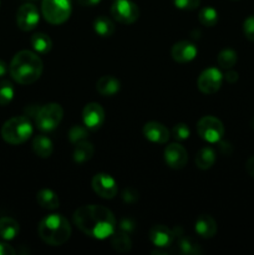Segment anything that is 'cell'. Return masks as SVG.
Masks as SVG:
<instances>
[{"label": "cell", "mask_w": 254, "mask_h": 255, "mask_svg": "<svg viewBox=\"0 0 254 255\" xmlns=\"http://www.w3.org/2000/svg\"><path fill=\"white\" fill-rule=\"evenodd\" d=\"M40 21V14L37 7L31 2L22 4L16 12L17 27L22 31H31Z\"/></svg>", "instance_id": "30bf717a"}, {"label": "cell", "mask_w": 254, "mask_h": 255, "mask_svg": "<svg viewBox=\"0 0 254 255\" xmlns=\"http://www.w3.org/2000/svg\"><path fill=\"white\" fill-rule=\"evenodd\" d=\"M92 156H94V146H92L91 142H87L85 139V141L76 143L74 153H72V158H74L75 163H85V162L90 161Z\"/></svg>", "instance_id": "44dd1931"}, {"label": "cell", "mask_w": 254, "mask_h": 255, "mask_svg": "<svg viewBox=\"0 0 254 255\" xmlns=\"http://www.w3.org/2000/svg\"><path fill=\"white\" fill-rule=\"evenodd\" d=\"M216 162V152L211 147H203L199 149L196 156V164L199 169L206 171L209 169Z\"/></svg>", "instance_id": "d4e9b609"}, {"label": "cell", "mask_w": 254, "mask_h": 255, "mask_svg": "<svg viewBox=\"0 0 254 255\" xmlns=\"http://www.w3.org/2000/svg\"><path fill=\"white\" fill-rule=\"evenodd\" d=\"M89 136V128L86 126H81V125H74L69 131V139L71 143L76 144L79 142L85 141Z\"/></svg>", "instance_id": "4dcf8cb0"}, {"label": "cell", "mask_w": 254, "mask_h": 255, "mask_svg": "<svg viewBox=\"0 0 254 255\" xmlns=\"http://www.w3.org/2000/svg\"><path fill=\"white\" fill-rule=\"evenodd\" d=\"M111 15L116 21L131 25L138 19L139 9L131 0H115L111 6Z\"/></svg>", "instance_id": "ba28073f"}, {"label": "cell", "mask_w": 254, "mask_h": 255, "mask_svg": "<svg viewBox=\"0 0 254 255\" xmlns=\"http://www.w3.org/2000/svg\"><path fill=\"white\" fill-rule=\"evenodd\" d=\"M111 246L119 253H127L132 249V241L128 233L125 232H115L111 236Z\"/></svg>", "instance_id": "cb8c5ba5"}, {"label": "cell", "mask_w": 254, "mask_h": 255, "mask_svg": "<svg viewBox=\"0 0 254 255\" xmlns=\"http://www.w3.org/2000/svg\"><path fill=\"white\" fill-rule=\"evenodd\" d=\"M122 199L127 203H134V202L138 199V193H137L134 189L132 188H127L125 189L124 193H122Z\"/></svg>", "instance_id": "e575fe53"}, {"label": "cell", "mask_w": 254, "mask_h": 255, "mask_svg": "<svg viewBox=\"0 0 254 255\" xmlns=\"http://www.w3.org/2000/svg\"><path fill=\"white\" fill-rule=\"evenodd\" d=\"M64 117V110L59 104H47L45 106L37 109L35 115V122L40 131L51 132L61 124Z\"/></svg>", "instance_id": "5b68a950"}, {"label": "cell", "mask_w": 254, "mask_h": 255, "mask_svg": "<svg viewBox=\"0 0 254 255\" xmlns=\"http://www.w3.org/2000/svg\"><path fill=\"white\" fill-rule=\"evenodd\" d=\"M20 227L15 219L4 217L0 218V238L4 241H12L19 234Z\"/></svg>", "instance_id": "7402d4cb"}, {"label": "cell", "mask_w": 254, "mask_h": 255, "mask_svg": "<svg viewBox=\"0 0 254 255\" xmlns=\"http://www.w3.org/2000/svg\"><path fill=\"white\" fill-rule=\"evenodd\" d=\"M173 4L177 9L187 10H196L201 5V0H173Z\"/></svg>", "instance_id": "d6a6232c"}, {"label": "cell", "mask_w": 254, "mask_h": 255, "mask_svg": "<svg viewBox=\"0 0 254 255\" xmlns=\"http://www.w3.org/2000/svg\"><path fill=\"white\" fill-rule=\"evenodd\" d=\"M32 149L36 156L41 157V158H47L54 152V144L49 137L45 134H39L32 141Z\"/></svg>", "instance_id": "d6986e66"}, {"label": "cell", "mask_w": 254, "mask_h": 255, "mask_svg": "<svg viewBox=\"0 0 254 255\" xmlns=\"http://www.w3.org/2000/svg\"><path fill=\"white\" fill-rule=\"evenodd\" d=\"M252 126H253V128H254V119L252 120Z\"/></svg>", "instance_id": "b9f144b4"}, {"label": "cell", "mask_w": 254, "mask_h": 255, "mask_svg": "<svg viewBox=\"0 0 254 255\" xmlns=\"http://www.w3.org/2000/svg\"><path fill=\"white\" fill-rule=\"evenodd\" d=\"M198 20L203 26L212 27L218 22V12L214 7L206 6L198 12Z\"/></svg>", "instance_id": "83f0119b"}, {"label": "cell", "mask_w": 254, "mask_h": 255, "mask_svg": "<svg viewBox=\"0 0 254 255\" xmlns=\"http://www.w3.org/2000/svg\"><path fill=\"white\" fill-rule=\"evenodd\" d=\"M178 249L182 254H188V255H197L202 253V249L198 243L191 238H186L182 237L178 241Z\"/></svg>", "instance_id": "f1b7e54d"}, {"label": "cell", "mask_w": 254, "mask_h": 255, "mask_svg": "<svg viewBox=\"0 0 254 255\" xmlns=\"http://www.w3.org/2000/svg\"><path fill=\"white\" fill-rule=\"evenodd\" d=\"M149 241L152 242L154 247L157 248H167V247L172 246L174 241V231L168 228L167 226L163 224H156L149 229Z\"/></svg>", "instance_id": "5bb4252c"}, {"label": "cell", "mask_w": 254, "mask_h": 255, "mask_svg": "<svg viewBox=\"0 0 254 255\" xmlns=\"http://www.w3.org/2000/svg\"><path fill=\"white\" fill-rule=\"evenodd\" d=\"M246 169H247V172H248L249 176L253 177V178H254V156H252L251 158L247 161Z\"/></svg>", "instance_id": "f35d334b"}, {"label": "cell", "mask_w": 254, "mask_h": 255, "mask_svg": "<svg viewBox=\"0 0 254 255\" xmlns=\"http://www.w3.org/2000/svg\"><path fill=\"white\" fill-rule=\"evenodd\" d=\"M71 0H42L41 12L47 22L64 24L71 15Z\"/></svg>", "instance_id": "8992f818"}, {"label": "cell", "mask_w": 254, "mask_h": 255, "mask_svg": "<svg viewBox=\"0 0 254 255\" xmlns=\"http://www.w3.org/2000/svg\"><path fill=\"white\" fill-rule=\"evenodd\" d=\"M134 229V222L129 218H125L121 221L120 224V231L125 232V233H131Z\"/></svg>", "instance_id": "d590c367"}, {"label": "cell", "mask_w": 254, "mask_h": 255, "mask_svg": "<svg viewBox=\"0 0 254 255\" xmlns=\"http://www.w3.org/2000/svg\"><path fill=\"white\" fill-rule=\"evenodd\" d=\"M243 32L249 41L254 42V15H251L244 20Z\"/></svg>", "instance_id": "836d02e7"}, {"label": "cell", "mask_w": 254, "mask_h": 255, "mask_svg": "<svg viewBox=\"0 0 254 255\" xmlns=\"http://www.w3.org/2000/svg\"><path fill=\"white\" fill-rule=\"evenodd\" d=\"M223 84V75H222L221 70L217 67H208L202 74L199 75L198 80H197V86H198L199 91L204 95H212L216 94Z\"/></svg>", "instance_id": "9c48e42d"}, {"label": "cell", "mask_w": 254, "mask_h": 255, "mask_svg": "<svg viewBox=\"0 0 254 255\" xmlns=\"http://www.w3.org/2000/svg\"><path fill=\"white\" fill-rule=\"evenodd\" d=\"M15 95L14 86L7 80L0 81V106H6L12 101Z\"/></svg>", "instance_id": "f546056e"}, {"label": "cell", "mask_w": 254, "mask_h": 255, "mask_svg": "<svg viewBox=\"0 0 254 255\" xmlns=\"http://www.w3.org/2000/svg\"><path fill=\"white\" fill-rule=\"evenodd\" d=\"M143 136L152 143H166L171 137L168 128L159 122H147L143 126Z\"/></svg>", "instance_id": "2e32d148"}, {"label": "cell", "mask_w": 254, "mask_h": 255, "mask_svg": "<svg viewBox=\"0 0 254 255\" xmlns=\"http://www.w3.org/2000/svg\"><path fill=\"white\" fill-rule=\"evenodd\" d=\"M74 223L91 238L104 241L116 232V218L109 208L96 204L81 206L74 212Z\"/></svg>", "instance_id": "6da1fadb"}, {"label": "cell", "mask_w": 254, "mask_h": 255, "mask_svg": "<svg viewBox=\"0 0 254 255\" xmlns=\"http://www.w3.org/2000/svg\"><path fill=\"white\" fill-rule=\"evenodd\" d=\"M31 1H35V0H31Z\"/></svg>", "instance_id": "ee69618b"}, {"label": "cell", "mask_w": 254, "mask_h": 255, "mask_svg": "<svg viewBox=\"0 0 254 255\" xmlns=\"http://www.w3.org/2000/svg\"><path fill=\"white\" fill-rule=\"evenodd\" d=\"M92 189L99 197L104 199H112L116 197L119 192L117 182L110 174L97 173L92 178Z\"/></svg>", "instance_id": "8fae6325"}, {"label": "cell", "mask_w": 254, "mask_h": 255, "mask_svg": "<svg viewBox=\"0 0 254 255\" xmlns=\"http://www.w3.org/2000/svg\"><path fill=\"white\" fill-rule=\"evenodd\" d=\"M232 1H238V0H232Z\"/></svg>", "instance_id": "7bdbcfd3"}, {"label": "cell", "mask_w": 254, "mask_h": 255, "mask_svg": "<svg viewBox=\"0 0 254 255\" xmlns=\"http://www.w3.org/2000/svg\"><path fill=\"white\" fill-rule=\"evenodd\" d=\"M164 162L172 169H182L188 162V153L179 143H171L164 149Z\"/></svg>", "instance_id": "4fadbf2b"}, {"label": "cell", "mask_w": 254, "mask_h": 255, "mask_svg": "<svg viewBox=\"0 0 254 255\" xmlns=\"http://www.w3.org/2000/svg\"><path fill=\"white\" fill-rule=\"evenodd\" d=\"M36 201L44 209H49V211H54V209L59 208L60 201L57 194L51 189H41L37 192Z\"/></svg>", "instance_id": "ffe728a7"}, {"label": "cell", "mask_w": 254, "mask_h": 255, "mask_svg": "<svg viewBox=\"0 0 254 255\" xmlns=\"http://www.w3.org/2000/svg\"><path fill=\"white\" fill-rule=\"evenodd\" d=\"M201 138L208 143H218L224 136V126L221 120L213 116H204L197 124Z\"/></svg>", "instance_id": "52a82bcc"}, {"label": "cell", "mask_w": 254, "mask_h": 255, "mask_svg": "<svg viewBox=\"0 0 254 255\" xmlns=\"http://www.w3.org/2000/svg\"><path fill=\"white\" fill-rule=\"evenodd\" d=\"M77 2H79L81 6L91 7V6H95V5L100 4V2H101V0H77Z\"/></svg>", "instance_id": "ab89813d"}, {"label": "cell", "mask_w": 254, "mask_h": 255, "mask_svg": "<svg viewBox=\"0 0 254 255\" xmlns=\"http://www.w3.org/2000/svg\"><path fill=\"white\" fill-rule=\"evenodd\" d=\"M172 134L178 141H184V139H187L189 137L191 131H189V127L186 124H177L173 126Z\"/></svg>", "instance_id": "1f68e13d"}, {"label": "cell", "mask_w": 254, "mask_h": 255, "mask_svg": "<svg viewBox=\"0 0 254 255\" xmlns=\"http://www.w3.org/2000/svg\"><path fill=\"white\" fill-rule=\"evenodd\" d=\"M82 121L89 129L96 131L104 125L105 111L97 102H90L82 110Z\"/></svg>", "instance_id": "7c38bea8"}, {"label": "cell", "mask_w": 254, "mask_h": 255, "mask_svg": "<svg viewBox=\"0 0 254 255\" xmlns=\"http://www.w3.org/2000/svg\"><path fill=\"white\" fill-rule=\"evenodd\" d=\"M7 72V65L5 64L2 60H0V77L5 76V74Z\"/></svg>", "instance_id": "60d3db41"}, {"label": "cell", "mask_w": 254, "mask_h": 255, "mask_svg": "<svg viewBox=\"0 0 254 255\" xmlns=\"http://www.w3.org/2000/svg\"><path fill=\"white\" fill-rule=\"evenodd\" d=\"M31 46L35 52L37 54H49L52 49V41L50 39L49 35L44 34V32H36L31 36Z\"/></svg>", "instance_id": "603a6c76"}, {"label": "cell", "mask_w": 254, "mask_h": 255, "mask_svg": "<svg viewBox=\"0 0 254 255\" xmlns=\"http://www.w3.org/2000/svg\"><path fill=\"white\" fill-rule=\"evenodd\" d=\"M15 251L9 244L0 243V255H14Z\"/></svg>", "instance_id": "8d00e7d4"}, {"label": "cell", "mask_w": 254, "mask_h": 255, "mask_svg": "<svg viewBox=\"0 0 254 255\" xmlns=\"http://www.w3.org/2000/svg\"><path fill=\"white\" fill-rule=\"evenodd\" d=\"M194 229H196V233L198 234L199 237L206 239H211L213 238L217 233V223L211 216H208V214H201V216L196 219Z\"/></svg>", "instance_id": "e0dca14e"}, {"label": "cell", "mask_w": 254, "mask_h": 255, "mask_svg": "<svg viewBox=\"0 0 254 255\" xmlns=\"http://www.w3.org/2000/svg\"><path fill=\"white\" fill-rule=\"evenodd\" d=\"M37 232L42 241L52 247L66 243L71 236V226L61 214H50L40 222Z\"/></svg>", "instance_id": "3957f363"}, {"label": "cell", "mask_w": 254, "mask_h": 255, "mask_svg": "<svg viewBox=\"0 0 254 255\" xmlns=\"http://www.w3.org/2000/svg\"><path fill=\"white\" fill-rule=\"evenodd\" d=\"M226 80L229 82V84H234V82L238 80V72L234 71V70H232V69L227 70Z\"/></svg>", "instance_id": "74e56055"}, {"label": "cell", "mask_w": 254, "mask_h": 255, "mask_svg": "<svg viewBox=\"0 0 254 255\" xmlns=\"http://www.w3.org/2000/svg\"><path fill=\"white\" fill-rule=\"evenodd\" d=\"M237 60H238V55L234 50L232 49H224L217 56V62H218L219 66L222 69L229 70L237 64Z\"/></svg>", "instance_id": "4316f807"}, {"label": "cell", "mask_w": 254, "mask_h": 255, "mask_svg": "<svg viewBox=\"0 0 254 255\" xmlns=\"http://www.w3.org/2000/svg\"><path fill=\"white\" fill-rule=\"evenodd\" d=\"M96 90L102 96L111 97L119 94L120 90H121V82L119 79L111 76V75H105L97 80Z\"/></svg>", "instance_id": "ac0fdd59"}, {"label": "cell", "mask_w": 254, "mask_h": 255, "mask_svg": "<svg viewBox=\"0 0 254 255\" xmlns=\"http://www.w3.org/2000/svg\"><path fill=\"white\" fill-rule=\"evenodd\" d=\"M94 30L99 36L110 37L115 32V24L111 19L101 15L94 20Z\"/></svg>", "instance_id": "484cf974"}, {"label": "cell", "mask_w": 254, "mask_h": 255, "mask_svg": "<svg viewBox=\"0 0 254 255\" xmlns=\"http://www.w3.org/2000/svg\"><path fill=\"white\" fill-rule=\"evenodd\" d=\"M44 64L36 52L22 50L12 57L9 71L12 79L20 85H30L40 79Z\"/></svg>", "instance_id": "7a4b0ae2"}, {"label": "cell", "mask_w": 254, "mask_h": 255, "mask_svg": "<svg viewBox=\"0 0 254 255\" xmlns=\"http://www.w3.org/2000/svg\"><path fill=\"white\" fill-rule=\"evenodd\" d=\"M198 50H197L196 45L192 44L191 41H179L173 45L171 50V55L173 60L179 64H186V62L192 61L196 59Z\"/></svg>", "instance_id": "9a60e30c"}, {"label": "cell", "mask_w": 254, "mask_h": 255, "mask_svg": "<svg viewBox=\"0 0 254 255\" xmlns=\"http://www.w3.org/2000/svg\"><path fill=\"white\" fill-rule=\"evenodd\" d=\"M34 127L27 116H16L7 120L1 127V137L10 144H21L32 136Z\"/></svg>", "instance_id": "277c9868"}]
</instances>
